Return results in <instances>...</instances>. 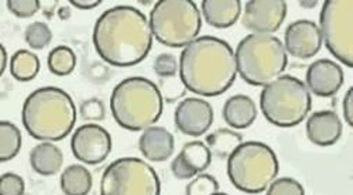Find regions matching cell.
<instances>
[{"instance_id":"cell-1","label":"cell","mask_w":353,"mask_h":195,"mask_svg":"<svg viewBox=\"0 0 353 195\" xmlns=\"http://www.w3.org/2000/svg\"><path fill=\"white\" fill-rule=\"evenodd\" d=\"M92 40L99 57L113 67L140 64L153 45V34L145 14L125 5L110 8L99 16Z\"/></svg>"},{"instance_id":"cell-2","label":"cell","mask_w":353,"mask_h":195,"mask_svg":"<svg viewBox=\"0 0 353 195\" xmlns=\"http://www.w3.org/2000/svg\"><path fill=\"white\" fill-rule=\"evenodd\" d=\"M179 76L184 88L192 94L207 98L219 96L236 81L234 51L222 39L196 37L181 51Z\"/></svg>"},{"instance_id":"cell-3","label":"cell","mask_w":353,"mask_h":195,"mask_svg":"<svg viewBox=\"0 0 353 195\" xmlns=\"http://www.w3.org/2000/svg\"><path fill=\"white\" fill-rule=\"evenodd\" d=\"M21 122L27 133L40 142H60L77 122V107L64 90L39 88L27 96L21 109Z\"/></svg>"},{"instance_id":"cell-4","label":"cell","mask_w":353,"mask_h":195,"mask_svg":"<svg viewBox=\"0 0 353 195\" xmlns=\"http://www.w3.org/2000/svg\"><path fill=\"white\" fill-rule=\"evenodd\" d=\"M113 119L130 132L152 127L163 115V94L156 83L144 76H130L117 83L110 95Z\"/></svg>"},{"instance_id":"cell-5","label":"cell","mask_w":353,"mask_h":195,"mask_svg":"<svg viewBox=\"0 0 353 195\" xmlns=\"http://www.w3.org/2000/svg\"><path fill=\"white\" fill-rule=\"evenodd\" d=\"M241 78L253 87H266L288 65L284 44L273 34H249L234 51Z\"/></svg>"},{"instance_id":"cell-6","label":"cell","mask_w":353,"mask_h":195,"mask_svg":"<svg viewBox=\"0 0 353 195\" xmlns=\"http://www.w3.org/2000/svg\"><path fill=\"white\" fill-rule=\"evenodd\" d=\"M228 177L234 188L260 194L277 178L280 164L274 150L261 142H243L228 157Z\"/></svg>"},{"instance_id":"cell-7","label":"cell","mask_w":353,"mask_h":195,"mask_svg":"<svg viewBox=\"0 0 353 195\" xmlns=\"http://www.w3.org/2000/svg\"><path fill=\"white\" fill-rule=\"evenodd\" d=\"M312 107L305 83L292 75H281L263 88L260 109L263 116L277 127H294L304 122Z\"/></svg>"},{"instance_id":"cell-8","label":"cell","mask_w":353,"mask_h":195,"mask_svg":"<svg viewBox=\"0 0 353 195\" xmlns=\"http://www.w3.org/2000/svg\"><path fill=\"white\" fill-rule=\"evenodd\" d=\"M149 24L159 43L171 48H184L198 37L202 16L192 0H159L150 13Z\"/></svg>"},{"instance_id":"cell-9","label":"cell","mask_w":353,"mask_h":195,"mask_svg":"<svg viewBox=\"0 0 353 195\" xmlns=\"http://www.w3.org/2000/svg\"><path fill=\"white\" fill-rule=\"evenodd\" d=\"M99 189L101 195H160L161 183L147 161L122 157L106 167Z\"/></svg>"},{"instance_id":"cell-10","label":"cell","mask_w":353,"mask_h":195,"mask_svg":"<svg viewBox=\"0 0 353 195\" xmlns=\"http://www.w3.org/2000/svg\"><path fill=\"white\" fill-rule=\"evenodd\" d=\"M353 2L327 0L319 14V32L330 52L346 67H353Z\"/></svg>"},{"instance_id":"cell-11","label":"cell","mask_w":353,"mask_h":195,"mask_svg":"<svg viewBox=\"0 0 353 195\" xmlns=\"http://www.w3.org/2000/svg\"><path fill=\"white\" fill-rule=\"evenodd\" d=\"M71 150L75 158L85 164H101L112 152L110 133L95 123L82 125L72 134Z\"/></svg>"},{"instance_id":"cell-12","label":"cell","mask_w":353,"mask_h":195,"mask_svg":"<svg viewBox=\"0 0 353 195\" xmlns=\"http://www.w3.org/2000/svg\"><path fill=\"white\" fill-rule=\"evenodd\" d=\"M284 0H249L245 5L242 24L252 34H273L287 17Z\"/></svg>"},{"instance_id":"cell-13","label":"cell","mask_w":353,"mask_h":195,"mask_svg":"<svg viewBox=\"0 0 353 195\" xmlns=\"http://www.w3.org/2000/svg\"><path fill=\"white\" fill-rule=\"evenodd\" d=\"M174 122L183 134L199 137L212 126L214 109L202 98H185L175 107Z\"/></svg>"},{"instance_id":"cell-14","label":"cell","mask_w":353,"mask_h":195,"mask_svg":"<svg viewBox=\"0 0 353 195\" xmlns=\"http://www.w3.org/2000/svg\"><path fill=\"white\" fill-rule=\"evenodd\" d=\"M322 36L319 27L311 20L292 21L284 33L285 52L299 60H310L319 52Z\"/></svg>"},{"instance_id":"cell-15","label":"cell","mask_w":353,"mask_h":195,"mask_svg":"<svg viewBox=\"0 0 353 195\" xmlns=\"http://www.w3.org/2000/svg\"><path fill=\"white\" fill-rule=\"evenodd\" d=\"M343 81V70L338 63L328 59H321L308 67L304 83L310 94L321 98H330L339 92Z\"/></svg>"},{"instance_id":"cell-16","label":"cell","mask_w":353,"mask_h":195,"mask_svg":"<svg viewBox=\"0 0 353 195\" xmlns=\"http://www.w3.org/2000/svg\"><path fill=\"white\" fill-rule=\"evenodd\" d=\"M212 161V153L207 145L199 141L188 142L171 163V172L179 180H192L207 172Z\"/></svg>"},{"instance_id":"cell-17","label":"cell","mask_w":353,"mask_h":195,"mask_svg":"<svg viewBox=\"0 0 353 195\" xmlns=\"http://www.w3.org/2000/svg\"><path fill=\"white\" fill-rule=\"evenodd\" d=\"M342 122L334 110H319L307 119L305 133L310 142L328 147L334 146L342 136Z\"/></svg>"},{"instance_id":"cell-18","label":"cell","mask_w":353,"mask_h":195,"mask_svg":"<svg viewBox=\"0 0 353 195\" xmlns=\"http://www.w3.org/2000/svg\"><path fill=\"white\" fill-rule=\"evenodd\" d=\"M175 149L174 136L163 126H152L143 130L139 138V150L149 161H167Z\"/></svg>"},{"instance_id":"cell-19","label":"cell","mask_w":353,"mask_h":195,"mask_svg":"<svg viewBox=\"0 0 353 195\" xmlns=\"http://www.w3.org/2000/svg\"><path fill=\"white\" fill-rule=\"evenodd\" d=\"M203 20L215 29H229L241 17V0H203L201 3Z\"/></svg>"},{"instance_id":"cell-20","label":"cell","mask_w":353,"mask_h":195,"mask_svg":"<svg viewBox=\"0 0 353 195\" xmlns=\"http://www.w3.org/2000/svg\"><path fill=\"white\" fill-rule=\"evenodd\" d=\"M222 116L232 130L248 129L257 118V106L248 95H233L225 102Z\"/></svg>"},{"instance_id":"cell-21","label":"cell","mask_w":353,"mask_h":195,"mask_svg":"<svg viewBox=\"0 0 353 195\" xmlns=\"http://www.w3.org/2000/svg\"><path fill=\"white\" fill-rule=\"evenodd\" d=\"M64 154L60 147L51 142L37 145L30 153L32 169L40 176H54L61 170Z\"/></svg>"},{"instance_id":"cell-22","label":"cell","mask_w":353,"mask_h":195,"mask_svg":"<svg viewBox=\"0 0 353 195\" xmlns=\"http://www.w3.org/2000/svg\"><path fill=\"white\" fill-rule=\"evenodd\" d=\"M92 184L91 172L81 164L68 165L61 174V189L65 195H88Z\"/></svg>"},{"instance_id":"cell-23","label":"cell","mask_w":353,"mask_h":195,"mask_svg":"<svg viewBox=\"0 0 353 195\" xmlns=\"http://www.w3.org/2000/svg\"><path fill=\"white\" fill-rule=\"evenodd\" d=\"M243 143V136L232 129H218L207 136V146L219 158H228Z\"/></svg>"},{"instance_id":"cell-24","label":"cell","mask_w":353,"mask_h":195,"mask_svg":"<svg viewBox=\"0 0 353 195\" xmlns=\"http://www.w3.org/2000/svg\"><path fill=\"white\" fill-rule=\"evenodd\" d=\"M40 71V60L33 51L19 50L10 60V74L20 82H28L37 76Z\"/></svg>"},{"instance_id":"cell-25","label":"cell","mask_w":353,"mask_h":195,"mask_svg":"<svg viewBox=\"0 0 353 195\" xmlns=\"http://www.w3.org/2000/svg\"><path fill=\"white\" fill-rule=\"evenodd\" d=\"M21 132L8 121H0V163L10 161L21 150Z\"/></svg>"},{"instance_id":"cell-26","label":"cell","mask_w":353,"mask_h":195,"mask_svg":"<svg viewBox=\"0 0 353 195\" xmlns=\"http://www.w3.org/2000/svg\"><path fill=\"white\" fill-rule=\"evenodd\" d=\"M47 65L54 75H58V76L70 75L77 67V55L72 48L67 45H58L51 50Z\"/></svg>"},{"instance_id":"cell-27","label":"cell","mask_w":353,"mask_h":195,"mask_svg":"<svg viewBox=\"0 0 353 195\" xmlns=\"http://www.w3.org/2000/svg\"><path fill=\"white\" fill-rule=\"evenodd\" d=\"M24 40L30 48L43 50L51 43L52 32L46 23L34 21L30 25H27L24 32Z\"/></svg>"},{"instance_id":"cell-28","label":"cell","mask_w":353,"mask_h":195,"mask_svg":"<svg viewBox=\"0 0 353 195\" xmlns=\"http://www.w3.org/2000/svg\"><path fill=\"white\" fill-rule=\"evenodd\" d=\"M219 191V183L211 174L201 173L195 176L187 185V195H212Z\"/></svg>"},{"instance_id":"cell-29","label":"cell","mask_w":353,"mask_h":195,"mask_svg":"<svg viewBox=\"0 0 353 195\" xmlns=\"http://www.w3.org/2000/svg\"><path fill=\"white\" fill-rule=\"evenodd\" d=\"M266 195H305L303 184L291 177H281L274 180L269 187Z\"/></svg>"},{"instance_id":"cell-30","label":"cell","mask_w":353,"mask_h":195,"mask_svg":"<svg viewBox=\"0 0 353 195\" xmlns=\"http://www.w3.org/2000/svg\"><path fill=\"white\" fill-rule=\"evenodd\" d=\"M154 71L161 78H172L179 74V60L172 54L163 52L154 60Z\"/></svg>"},{"instance_id":"cell-31","label":"cell","mask_w":353,"mask_h":195,"mask_svg":"<svg viewBox=\"0 0 353 195\" xmlns=\"http://www.w3.org/2000/svg\"><path fill=\"white\" fill-rule=\"evenodd\" d=\"M24 180L16 173L0 176V195H24Z\"/></svg>"},{"instance_id":"cell-32","label":"cell","mask_w":353,"mask_h":195,"mask_svg":"<svg viewBox=\"0 0 353 195\" xmlns=\"http://www.w3.org/2000/svg\"><path fill=\"white\" fill-rule=\"evenodd\" d=\"M41 8L39 0H9L8 9L20 19H27L34 16Z\"/></svg>"},{"instance_id":"cell-33","label":"cell","mask_w":353,"mask_h":195,"mask_svg":"<svg viewBox=\"0 0 353 195\" xmlns=\"http://www.w3.org/2000/svg\"><path fill=\"white\" fill-rule=\"evenodd\" d=\"M79 115L85 121H103L105 119V105L98 98H91L82 102L79 107Z\"/></svg>"},{"instance_id":"cell-34","label":"cell","mask_w":353,"mask_h":195,"mask_svg":"<svg viewBox=\"0 0 353 195\" xmlns=\"http://www.w3.org/2000/svg\"><path fill=\"white\" fill-rule=\"evenodd\" d=\"M343 118L346 123L353 126V88L350 87L343 98Z\"/></svg>"},{"instance_id":"cell-35","label":"cell","mask_w":353,"mask_h":195,"mask_svg":"<svg viewBox=\"0 0 353 195\" xmlns=\"http://www.w3.org/2000/svg\"><path fill=\"white\" fill-rule=\"evenodd\" d=\"M70 3L82 10H91L98 8L102 2L101 0H70Z\"/></svg>"},{"instance_id":"cell-36","label":"cell","mask_w":353,"mask_h":195,"mask_svg":"<svg viewBox=\"0 0 353 195\" xmlns=\"http://www.w3.org/2000/svg\"><path fill=\"white\" fill-rule=\"evenodd\" d=\"M6 65H8V51L3 47V44L0 43V76L3 75Z\"/></svg>"},{"instance_id":"cell-37","label":"cell","mask_w":353,"mask_h":195,"mask_svg":"<svg viewBox=\"0 0 353 195\" xmlns=\"http://www.w3.org/2000/svg\"><path fill=\"white\" fill-rule=\"evenodd\" d=\"M315 3H316V2H300V5H301L303 8H314Z\"/></svg>"},{"instance_id":"cell-38","label":"cell","mask_w":353,"mask_h":195,"mask_svg":"<svg viewBox=\"0 0 353 195\" xmlns=\"http://www.w3.org/2000/svg\"><path fill=\"white\" fill-rule=\"evenodd\" d=\"M212 195H229V194H225V192H215V194H212Z\"/></svg>"}]
</instances>
